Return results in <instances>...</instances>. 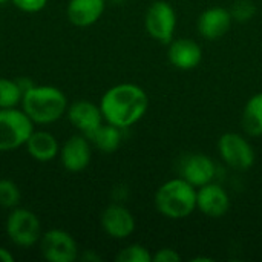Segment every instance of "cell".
<instances>
[{"mask_svg":"<svg viewBox=\"0 0 262 262\" xmlns=\"http://www.w3.org/2000/svg\"><path fill=\"white\" fill-rule=\"evenodd\" d=\"M98 104L104 121L124 130L137 124L146 115L149 97L146 91L135 83H118L103 94Z\"/></svg>","mask_w":262,"mask_h":262,"instance_id":"6da1fadb","label":"cell"},{"mask_svg":"<svg viewBox=\"0 0 262 262\" xmlns=\"http://www.w3.org/2000/svg\"><path fill=\"white\" fill-rule=\"evenodd\" d=\"M31 158L40 163L54 160L60 154V144L57 138L48 130H35L31 134L25 144Z\"/></svg>","mask_w":262,"mask_h":262,"instance_id":"e0dca14e","label":"cell"},{"mask_svg":"<svg viewBox=\"0 0 262 262\" xmlns=\"http://www.w3.org/2000/svg\"><path fill=\"white\" fill-rule=\"evenodd\" d=\"M107 2V0H106ZM111 3H115V5H121V3H124L126 0H109Z\"/></svg>","mask_w":262,"mask_h":262,"instance_id":"83f0119b","label":"cell"},{"mask_svg":"<svg viewBox=\"0 0 262 262\" xmlns=\"http://www.w3.org/2000/svg\"><path fill=\"white\" fill-rule=\"evenodd\" d=\"M60 161L68 172H81L91 164L92 143L83 134L69 137L60 147Z\"/></svg>","mask_w":262,"mask_h":262,"instance_id":"8fae6325","label":"cell"},{"mask_svg":"<svg viewBox=\"0 0 262 262\" xmlns=\"http://www.w3.org/2000/svg\"><path fill=\"white\" fill-rule=\"evenodd\" d=\"M21 193L18 186L6 178L0 180V207L3 209H14L20 204Z\"/></svg>","mask_w":262,"mask_h":262,"instance_id":"44dd1931","label":"cell"},{"mask_svg":"<svg viewBox=\"0 0 262 262\" xmlns=\"http://www.w3.org/2000/svg\"><path fill=\"white\" fill-rule=\"evenodd\" d=\"M144 28L154 40L169 45L175 38L177 29V12L173 6L164 0L154 2L146 11Z\"/></svg>","mask_w":262,"mask_h":262,"instance_id":"52a82bcc","label":"cell"},{"mask_svg":"<svg viewBox=\"0 0 262 262\" xmlns=\"http://www.w3.org/2000/svg\"><path fill=\"white\" fill-rule=\"evenodd\" d=\"M66 117L69 123L86 137H89L104 123L100 104H95L89 100L74 101L71 106H68Z\"/></svg>","mask_w":262,"mask_h":262,"instance_id":"7c38bea8","label":"cell"},{"mask_svg":"<svg viewBox=\"0 0 262 262\" xmlns=\"http://www.w3.org/2000/svg\"><path fill=\"white\" fill-rule=\"evenodd\" d=\"M14 255L11 253V250L5 249L0 246V262H14Z\"/></svg>","mask_w":262,"mask_h":262,"instance_id":"484cf974","label":"cell"},{"mask_svg":"<svg viewBox=\"0 0 262 262\" xmlns=\"http://www.w3.org/2000/svg\"><path fill=\"white\" fill-rule=\"evenodd\" d=\"M101 227L114 239H126L135 232V218L123 204H111L101 213Z\"/></svg>","mask_w":262,"mask_h":262,"instance_id":"4fadbf2b","label":"cell"},{"mask_svg":"<svg viewBox=\"0 0 262 262\" xmlns=\"http://www.w3.org/2000/svg\"><path fill=\"white\" fill-rule=\"evenodd\" d=\"M8 2H11V0H0V5H5V3H8Z\"/></svg>","mask_w":262,"mask_h":262,"instance_id":"f1b7e54d","label":"cell"},{"mask_svg":"<svg viewBox=\"0 0 262 262\" xmlns=\"http://www.w3.org/2000/svg\"><path fill=\"white\" fill-rule=\"evenodd\" d=\"M157 210L169 220H184L196 210V187L181 177L161 184L155 192Z\"/></svg>","mask_w":262,"mask_h":262,"instance_id":"3957f363","label":"cell"},{"mask_svg":"<svg viewBox=\"0 0 262 262\" xmlns=\"http://www.w3.org/2000/svg\"><path fill=\"white\" fill-rule=\"evenodd\" d=\"M89 141L92 143L94 147H97L100 152L103 154H112L115 152L123 141V129L109 124V123H103L95 132H92L89 137Z\"/></svg>","mask_w":262,"mask_h":262,"instance_id":"ac0fdd59","label":"cell"},{"mask_svg":"<svg viewBox=\"0 0 262 262\" xmlns=\"http://www.w3.org/2000/svg\"><path fill=\"white\" fill-rule=\"evenodd\" d=\"M241 126L249 137H262V92L247 100L241 115Z\"/></svg>","mask_w":262,"mask_h":262,"instance_id":"d6986e66","label":"cell"},{"mask_svg":"<svg viewBox=\"0 0 262 262\" xmlns=\"http://www.w3.org/2000/svg\"><path fill=\"white\" fill-rule=\"evenodd\" d=\"M12 5L23 12H40L48 5V0H11Z\"/></svg>","mask_w":262,"mask_h":262,"instance_id":"cb8c5ba5","label":"cell"},{"mask_svg":"<svg viewBox=\"0 0 262 262\" xmlns=\"http://www.w3.org/2000/svg\"><path fill=\"white\" fill-rule=\"evenodd\" d=\"M169 63L180 71H192L203 60V48L192 38H173L167 48Z\"/></svg>","mask_w":262,"mask_h":262,"instance_id":"9a60e30c","label":"cell"},{"mask_svg":"<svg viewBox=\"0 0 262 262\" xmlns=\"http://www.w3.org/2000/svg\"><path fill=\"white\" fill-rule=\"evenodd\" d=\"M218 154L223 163L238 172L249 170L255 164V149L250 141L236 132H226L218 140Z\"/></svg>","mask_w":262,"mask_h":262,"instance_id":"8992f818","label":"cell"},{"mask_svg":"<svg viewBox=\"0 0 262 262\" xmlns=\"http://www.w3.org/2000/svg\"><path fill=\"white\" fill-rule=\"evenodd\" d=\"M117 262H150L152 261V253L149 252L147 247L141 244H130L118 252L115 256Z\"/></svg>","mask_w":262,"mask_h":262,"instance_id":"7402d4cb","label":"cell"},{"mask_svg":"<svg viewBox=\"0 0 262 262\" xmlns=\"http://www.w3.org/2000/svg\"><path fill=\"white\" fill-rule=\"evenodd\" d=\"M230 12H232L233 20H236L239 23H246V21H250L255 17L256 6L250 0H238V2H235Z\"/></svg>","mask_w":262,"mask_h":262,"instance_id":"603a6c76","label":"cell"},{"mask_svg":"<svg viewBox=\"0 0 262 262\" xmlns=\"http://www.w3.org/2000/svg\"><path fill=\"white\" fill-rule=\"evenodd\" d=\"M180 177L189 181L196 189L215 181L216 164L215 161L204 154H189L181 158L178 164Z\"/></svg>","mask_w":262,"mask_h":262,"instance_id":"9c48e42d","label":"cell"},{"mask_svg":"<svg viewBox=\"0 0 262 262\" xmlns=\"http://www.w3.org/2000/svg\"><path fill=\"white\" fill-rule=\"evenodd\" d=\"M152 261L154 262H181V256L177 250L170 249V247H164L160 249L155 255H152Z\"/></svg>","mask_w":262,"mask_h":262,"instance_id":"d4e9b609","label":"cell"},{"mask_svg":"<svg viewBox=\"0 0 262 262\" xmlns=\"http://www.w3.org/2000/svg\"><path fill=\"white\" fill-rule=\"evenodd\" d=\"M34 132V123L23 109H0V152L15 150L26 144Z\"/></svg>","mask_w":262,"mask_h":262,"instance_id":"277c9868","label":"cell"},{"mask_svg":"<svg viewBox=\"0 0 262 262\" xmlns=\"http://www.w3.org/2000/svg\"><path fill=\"white\" fill-rule=\"evenodd\" d=\"M5 230L9 241L21 249L35 246L40 241V220L37 215L25 207H14L6 218Z\"/></svg>","mask_w":262,"mask_h":262,"instance_id":"5b68a950","label":"cell"},{"mask_svg":"<svg viewBox=\"0 0 262 262\" xmlns=\"http://www.w3.org/2000/svg\"><path fill=\"white\" fill-rule=\"evenodd\" d=\"M106 9V0H69L66 6L68 20L77 28L97 23Z\"/></svg>","mask_w":262,"mask_h":262,"instance_id":"2e32d148","label":"cell"},{"mask_svg":"<svg viewBox=\"0 0 262 262\" xmlns=\"http://www.w3.org/2000/svg\"><path fill=\"white\" fill-rule=\"evenodd\" d=\"M230 209V196L227 190L212 181L196 189V210L207 218H223Z\"/></svg>","mask_w":262,"mask_h":262,"instance_id":"30bf717a","label":"cell"},{"mask_svg":"<svg viewBox=\"0 0 262 262\" xmlns=\"http://www.w3.org/2000/svg\"><path fill=\"white\" fill-rule=\"evenodd\" d=\"M233 17L230 9L223 6H212L203 11L196 20L198 34L206 40H218L224 37L232 28Z\"/></svg>","mask_w":262,"mask_h":262,"instance_id":"5bb4252c","label":"cell"},{"mask_svg":"<svg viewBox=\"0 0 262 262\" xmlns=\"http://www.w3.org/2000/svg\"><path fill=\"white\" fill-rule=\"evenodd\" d=\"M23 91L17 80L0 77V109L18 107L21 104Z\"/></svg>","mask_w":262,"mask_h":262,"instance_id":"ffe728a7","label":"cell"},{"mask_svg":"<svg viewBox=\"0 0 262 262\" xmlns=\"http://www.w3.org/2000/svg\"><path fill=\"white\" fill-rule=\"evenodd\" d=\"M64 92L49 84H34L21 98V109L34 124H51L58 121L68 111Z\"/></svg>","mask_w":262,"mask_h":262,"instance_id":"7a4b0ae2","label":"cell"},{"mask_svg":"<svg viewBox=\"0 0 262 262\" xmlns=\"http://www.w3.org/2000/svg\"><path fill=\"white\" fill-rule=\"evenodd\" d=\"M192 261H193V262H201V261L212 262V261H213V259H212V258H204V256H198V258H193Z\"/></svg>","mask_w":262,"mask_h":262,"instance_id":"4316f807","label":"cell"},{"mask_svg":"<svg viewBox=\"0 0 262 262\" xmlns=\"http://www.w3.org/2000/svg\"><path fill=\"white\" fill-rule=\"evenodd\" d=\"M40 252L49 262H72L78 258V246L74 236L64 230L52 229L40 236Z\"/></svg>","mask_w":262,"mask_h":262,"instance_id":"ba28073f","label":"cell"}]
</instances>
